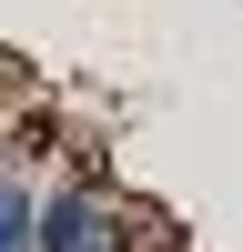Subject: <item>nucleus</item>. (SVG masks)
Returning <instances> with one entry per match:
<instances>
[{"instance_id": "1", "label": "nucleus", "mask_w": 243, "mask_h": 252, "mask_svg": "<svg viewBox=\"0 0 243 252\" xmlns=\"http://www.w3.org/2000/svg\"><path fill=\"white\" fill-rule=\"evenodd\" d=\"M31 242H40V252H122V212L91 192V182H51Z\"/></svg>"}]
</instances>
